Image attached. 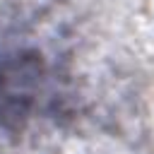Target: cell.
<instances>
[{"mask_svg": "<svg viewBox=\"0 0 154 154\" xmlns=\"http://www.w3.org/2000/svg\"><path fill=\"white\" fill-rule=\"evenodd\" d=\"M46 79V63L36 53L19 51L0 58V118H24L36 106V96L43 94Z\"/></svg>", "mask_w": 154, "mask_h": 154, "instance_id": "6da1fadb", "label": "cell"}]
</instances>
